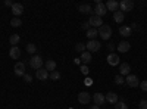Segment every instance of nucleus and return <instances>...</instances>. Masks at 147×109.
I'll list each match as a JSON object with an SVG mask.
<instances>
[{
  "mask_svg": "<svg viewBox=\"0 0 147 109\" xmlns=\"http://www.w3.org/2000/svg\"><path fill=\"white\" fill-rule=\"evenodd\" d=\"M99 35L103 40H109L110 37H112V28H110L109 25H106V24H103V25L99 28Z\"/></svg>",
  "mask_w": 147,
  "mask_h": 109,
  "instance_id": "f03ea898",
  "label": "nucleus"
},
{
  "mask_svg": "<svg viewBox=\"0 0 147 109\" xmlns=\"http://www.w3.org/2000/svg\"><path fill=\"white\" fill-rule=\"evenodd\" d=\"M24 80H25V83H31L32 81V77L30 74H25V75H24Z\"/></svg>",
  "mask_w": 147,
  "mask_h": 109,
  "instance_id": "f704fd0d",
  "label": "nucleus"
},
{
  "mask_svg": "<svg viewBox=\"0 0 147 109\" xmlns=\"http://www.w3.org/2000/svg\"><path fill=\"white\" fill-rule=\"evenodd\" d=\"M90 100H91L90 93H87V91H81V93L78 94V102H80V103L87 105V103H90Z\"/></svg>",
  "mask_w": 147,
  "mask_h": 109,
  "instance_id": "ddd939ff",
  "label": "nucleus"
},
{
  "mask_svg": "<svg viewBox=\"0 0 147 109\" xmlns=\"http://www.w3.org/2000/svg\"><path fill=\"white\" fill-rule=\"evenodd\" d=\"M91 99L94 100V105H97V106H103L106 103V97H105V94H102V93H94Z\"/></svg>",
  "mask_w": 147,
  "mask_h": 109,
  "instance_id": "6e6552de",
  "label": "nucleus"
},
{
  "mask_svg": "<svg viewBox=\"0 0 147 109\" xmlns=\"http://www.w3.org/2000/svg\"><path fill=\"white\" fill-rule=\"evenodd\" d=\"M129 47H131V44H129L128 41H121V43L116 46V49H118L119 53H127V52L129 50Z\"/></svg>",
  "mask_w": 147,
  "mask_h": 109,
  "instance_id": "f3484780",
  "label": "nucleus"
},
{
  "mask_svg": "<svg viewBox=\"0 0 147 109\" xmlns=\"http://www.w3.org/2000/svg\"><path fill=\"white\" fill-rule=\"evenodd\" d=\"M94 12H96V15L97 16H105L106 15V12H107V9H106V5L105 3H102V2H99V0H96V7H94Z\"/></svg>",
  "mask_w": 147,
  "mask_h": 109,
  "instance_id": "7ed1b4c3",
  "label": "nucleus"
},
{
  "mask_svg": "<svg viewBox=\"0 0 147 109\" xmlns=\"http://www.w3.org/2000/svg\"><path fill=\"white\" fill-rule=\"evenodd\" d=\"M125 83H128V86H129V87H132V89L140 87V80L137 78V75H132V74L127 75V80H125Z\"/></svg>",
  "mask_w": 147,
  "mask_h": 109,
  "instance_id": "0eeeda50",
  "label": "nucleus"
},
{
  "mask_svg": "<svg viewBox=\"0 0 147 109\" xmlns=\"http://www.w3.org/2000/svg\"><path fill=\"white\" fill-rule=\"evenodd\" d=\"M115 109H128V106L125 102H118V103H115Z\"/></svg>",
  "mask_w": 147,
  "mask_h": 109,
  "instance_id": "7c9ffc66",
  "label": "nucleus"
},
{
  "mask_svg": "<svg viewBox=\"0 0 147 109\" xmlns=\"http://www.w3.org/2000/svg\"><path fill=\"white\" fill-rule=\"evenodd\" d=\"M50 80H53V81H57L59 78H60V72L59 71H53V72H50Z\"/></svg>",
  "mask_w": 147,
  "mask_h": 109,
  "instance_id": "c85d7f7f",
  "label": "nucleus"
},
{
  "mask_svg": "<svg viewBox=\"0 0 147 109\" xmlns=\"http://www.w3.org/2000/svg\"><path fill=\"white\" fill-rule=\"evenodd\" d=\"M80 59H81L82 65H87V64H90V62H91V53L85 50V52H82V53H81Z\"/></svg>",
  "mask_w": 147,
  "mask_h": 109,
  "instance_id": "412c9836",
  "label": "nucleus"
},
{
  "mask_svg": "<svg viewBox=\"0 0 147 109\" xmlns=\"http://www.w3.org/2000/svg\"><path fill=\"white\" fill-rule=\"evenodd\" d=\"M81 72L84 75H87L88 74V68H87V65H81Z\"/></svg>",
  "mask_w": 147,
  "mask_h": 109,
  "instance_id": "72a5a7b5",
  "label": "nucleus"
},
{
  "mask_svg": "<svg viewBox=\"0 0 147 109\" xmlns=\"http://www.w3.org/2000/svg\"><path fill=\"white\" fill-rule=\"evenodd\" d=\"M97 35H99V30H97V28H90V30L87 31V37H88L90 40H96Z\"/></svg>",
  "mask_w": 147,
  "mask_h": 109,
  "instance_id": "b1692460",
  "label": "nucleus"
},
{
  "mask_svg": "<svg viewBox=\"0 0 147 109\" xmlns=\"http://www.w3.org/2000/svg\"><path fill=\"white\" fill-rule=\"evenodd\" d=\"M125 83V78L122 77V75H115V84H118V86H122V84Z\"/></svg>",
  "mask_w": 147,
  "mask_h": 109,
  "instance_id": "c756f323",
  "label": "nucleus"
},
{
  "mask_svg": "<svg viewBox=\"0 0 147 109\" xmlns=\"http://www.w3.org/2000/svg\"><path fill=\"white\" fill-rule=\"evenodd\" d=\"M44 68H46L47 72H49V71L53 72V71H56V62H55V60H52V59H49L47 62L44 64Z\"/></svg>",
  "mask_w": 147,
  "mask_h": 109,
  "instance_id": "5701e85b",
  "label": "nucleus"
},
{
  "mask_svg": "<svg viewBox=\"0 0 147 109\" xmlns=\"http://www.w3.org/2000/svg\"><path fill=\"white\" fill-rule=\"evenodd\" d=\"M13 71H15V75L24 77V75H25V64H24V62H16Z\"/></svg>",
  "mask_w": 147,
  "mask_h": 109,
  "instance_id": "1a4fd4ad",
  "label": "nucleus"
},
{
  "mask_svg": "<svg viewBox=\"0 0 147 109\" xmlns=\"http://www.w3.org/2000/svg\"><path fill=\"white\" fill-rule=\"evenodd\" d=\"M35 50H37V47H35V44H34V43H28V44H27V52H28L30 55H32V56H34Z\"/></svg>",
  "mask_w": 147,
  "mask_h": 109,
  "instance_id": "a878e982",
  "label": "nucleus"
},
{
  "mask_svg": "<svg viewBox=\"0 0 147 109\" xmlns=\"http://www.w3.org/2000/svg\"><path fill=\"white\" fill-rule=\"evenodd\" d=\"M12 14H13V18H18L24 14V6L21 3H13L12 5Z\"/></svg>",
  "mask_w": 147,
  "mask_h": 109,
  "instance_id": "f8f14e48",
  "label": "nucleus"
},
{
  "mask_svg": "<svg viewBox=\"0 0 147 109\" xmlns=\"http://www.w3.org/2000/svg\"><path fill=\"white\" fill-rule=\"evenodd\" d=\"M138 109H147V100H140Z\"/></svg>",
  "mask_w": 147,
  "mask_h": 109,
  "instance_id": "473e14b6",
  "label": "nucleus"
},
{
  "mask_svg": "<svg viewBox=\"0 0 147 109\" xmlns=\"http://www.w3.org/2000/svg\"><path fill=\"white\" fill-rule=\"evenodd\" d=\"M105 5H106V9L110 10V12H113V14L116 10H119V2H116V0H107Z\"/></svg>",
  "mask_w": 147,
  "mask_h": 109,
  "instance_id": "9b49d317",
  "label": "nucleus"
},
{
  "mask_svg": "<svg viewBox=\"0 0 147 109\" xmlns=\"http://www.w3.org/2000/svg\"><path fill=\"white\" fill-rule=\"evenodd\" d=\"M129 71H131V66H129V64H121V66H119V75H122V77H127V75H129Z\"/></svg>",
  "mask_w": 147,
  "mask_h": 109,
  "instance_id": "dca6fc26",
  "label": "nucleus"
},
{
  "mask_svg": "<svg viewBox=\"0 0 147 109\" xmlns=\"http://www.w3.org/2000/svg\"><path fill=\"white\" fill-rule=\"evenodd\" d=\"M43 65H44V62H43L41 56H38V55H34V56H31V59H30V66H31L32 69L38 71L40 68H43Z\"/></svg>",
  "mask_w": 147,
  "mask_h": 109,
  "instance_id": "f257e3e1",
  "label": "nucleus"
},
{
  "mask_svg": "<svg viewBox=\"0 0 147 109\" xmlns=\"http://www.w3.org/2000/svg\"><path fill=\"white\" fill-rule=\"evenodd\" d=\"M9 56H10V59H19V58H21V50H19V47L12 46L10 50H9Z\"/></svg>",
  "mask_w": 147,
  "mask_h": 109,
  "instance_id": "aec40b11",
  "label": "nucleus"
},
{
  "mask_svg": "<svg viewBox=\"0 0 147 109\" xmlns=\"http://www.w3.org/2000/svg\"><path fill=\"white\" fill-rule=\"evenodd\" d=\"M132 7H134L132 0H121V3H119V10L121 12H131Z\"/></svg>",
  "mask_w": 147,
  "mask_h": 109,
  "instance_id": "423d86ee",
  "label": "nucleus"
},
{
  "mask_svg": "<svg viewBox=\"0 0 147 109\" xmlns=\"http://www.w3.org/2000/svg\"><path fill=\"white\" fill-rule=\"evenodd\" d=\"M88 24H90V27H91V28H97V30H99V28L103 25V21H102V18H100V16H97V15H91V16H90V19H88Z\"/></svg>",
  "mask_w": 147,
  "mask_h": 109,
  "instance_id": "20e7f679",
  "label": "nucleus"
},
{
  "mask_svg": "<svg viewBox=\"0 0 147 109\" xmlns=\"http://www.w3.org/2000/svg\"><path fill=\"white\" fill-rule=\"evenodd\" d=\"M81 28L85 30V31H88V30H90V24H88V22H84L82 25H81Z\"/></svg>",
  "mask_w": 147,
  "mask_h": 109,
  "instance_id": "c9c22d12",
  "label": "nucleus"
},
{
  "mask_svg": "<svg viewBox=\"0 0 147 109\" xmlns=\"http://www.w3.org/2000/svg\"><path fill=\"white\" fill-rule=\"evenodd\" d=\"M140 89H141L143 91H147V80H144V81L140 83Z\"/></svg>",
  "mask_w": 147,
  "mask_h": 109,
  "instance_id": "2f4dec72",
  "label": "nucleus"
},
{
  "mask_svg": "<svg viewBox=\"0 0 147 109\" xmlns=\"http://www.w3.org/2000/svg\"><path fill=\"white\" fill-rule=\"evenodd\" d=\"M78 10L81 12V14H84V15H91V14H93L91 6H90V5H87V3L80 5V6H78Z\"/></svg>",
  "mask_w": 147,
  "mask_h": 109,
  "instance_id": "6ab92c4d",
  "label": "nucleus"
},
{
  "mask_svg": "<svg viewBox=\"0 0 147 109\" xmlns=\"http://www.w3.org/2000/svg\"><path fill=\"white\" fill-rule=\"evenodd\" d=\"M10 25L15 27V28H16V27H21V25H22V21H21L19 18H13V19L10 21Z\"/></svg>",
  "mask_w": 147,
  "mask_h": 109,
  "instance_id": "cd10ccee",
  "label": "nucleus"
},
{
  "mask_svg": "<svg viewBox=\"0 0 147 109\" xmlns=\"http://www.w3.org/2000/svg\"><path fill=\"white\" fill-rule=\"evenodd\" d=\"M119 62H121V59H119V56L116 53H109L107 55V64L110 66H118Z\"/></svg>",
  "mask_w": 147,
  "mask_h": 109,
  "instance_id": "9d476101",
  "label": "nucleus"
},
{
  "mask_svg": "<svg viewBox=\"0 0 147 109\" xmlns=\"http://www.w3.org/2000/svg\"><path fill=\"white\" fill-rule=\"evenodd\" d=\"M90 109H100V106H97V105H94V106H90Z\"/></svg>",
  "mask_w": 147,
  "mask_h": 109,
  "instance_id": "58836bf2",
  "label": "nucleus"
},
{
  "mask_svg": "<svg viewBox=\"0 0 147 109\" xmlns=\"http://www.w3.org/2000/svg\"><path fill=\"white\" fill-rule=\"evenodd\" d=\"M75 50H77L78 53H82V52L87 50V47H85V44H84V43H77V46H75Z\"/></svg>",
  "mask_w": 147,
  "mask_h": 109,
  "instance_id": "bb28decb",
  "label": "nucleus"
},
{
  "mask_svg": "<svg viewBox=\"0 0 147 109\" xmlns=\"http://www.w3.org/2000/svg\"><path fill=\"white\" fill-rule=\"evenodd\" d=\"M119 35H122V37H131L132 35V28L128 27V25L119 27Z\"/></svg>",
  "mask_w": 147,
  "mask_h": 109,
  "instance_id": "2eb2a0df",
  "label": "nucleus"
},
{
  "mask_svg": "<svg viewBox=\"0 0 147 109\" xmlns=\"http://www.w3.org/2000/svg\"><path fill=\"white\" fill-rule=\"evenodd\" d=\"M113 19L116 24H122L125 19V15H124V12H121V10H116L115 14H113Z\"/></svg>",
  "mask_w": 147,
  "mask_h": 109,
  "instance_id": "4be33fe9",
  "label": "nucleus"
},
{
  "mask_svg": "<svg viewBox=\"0 0 147 109\" xmlns=\"http://www.w3.org/2000/svg\"><path fill=\"white\" fill-rule=\"evenodd\" d=\"M19 40H21V37H19L18 34H12L10 37H9V41H10L12 46H16V44L19 43Z\"/></svg>",
  "mask_w": 147,
  "mask_h": 109,
  "instance_id": "393cba45",
  "label": "nucleus"
},
{
  "mask_svg": "<svg viewBox=\"0 0 147 109\" xmlns=\"http://www.w3.org/2000/svg\"><path fill=\"white\" fill-rule=\"evenodd\" d=\"M49 75H50V74L46 71V68H40L38 71H35V77L38 78L40 81H46L49 78Z\"/></svg>",
  "mask_w": 147,
  "mask_h": 109,
  "instance_id": "4468645a",
  "label": "nucleus"
},
{
  "mask_svg": "<svg viewBox=\"0 0 147 109\" xmlns=\"http://www.w3.org/2000/svg\"><path fill=\"white\" fill-rule=\"evenodd\" d=\"M105 97H106V102H107V103H113V105H115V103L119 102V100H118V94H116L115 91H109Z\"/></svg>",
  "mask_w": 147,
  "mask_h": 109,
  "instance_id": "a211bd4d",
  "label": "nucleus"
},
{
  "mask_svg": "<svg viewBox=\"0 0 147 109\" xmlns=\"http://www.w3.org/2000/svg\"><path fill=\"white\" fill-rule=\"evenodd\" d=\"M85 47H87V52H99L102 49V44L97 41V40H90L87 44H85Z\"/></svg>",
  "mask_w": 147,
  "mask_h": 109,
  "instance_id": "39448f33",
  "label": "nucleus"
},
{
  "mask_svg": "<svg viewBox=\"0 0 147 109\" xmlns=\"http://www.w3.org/2000/svg\"><path fill=\"white\" fill-rule=\"evenodd\" d=\"M107 49H109L110 52H112V50H115V49H116V47H115V44H113V43H109V44H107Z\"/></svg>",
  "mask_w": 147,
  "mask_h": 109,
  "instance_id": "e433bc0d",
  "label": "nucleus"
},
{
  "mask_svg": "<svg viewBox=\"0 0 147 109\" xmlns=\"http://www.w3.org/2000/svg\"><path fill=\"white\" fill-rule=\"evenodd\" d=\"M5 5H6V6H10V7H12V5H13V3H12L10 0H6V2H5Z\"/></svg>",
  "mask_w": 147,
  "mask_h": 109,
  "instance_id": "4c0bfd02",
  "label": "nucleus"
}]
</instances>
